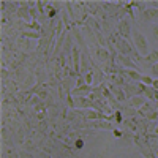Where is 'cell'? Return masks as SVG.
Listing matches in <instances>:
<instances>
[{"label": "cell", "mask_w": 158, "mask_h": 158, "mask_svg": "<svg viewBox=\"0 0 158 158\" xmlns=\"http://www.w3.org/2000/svg\"><path fill=\"white\" fill-rule=\"evenodd\" d=\"M109 41H112V43H114V46H115V48H117V51H118V54H122V56H130L131 52H133V48H131L130 41H127V40H125V38H122L118 33L112 35Z\"/></svg>", "instance_id": "cell-2"}, {"label": "cell", "mask_w": 158, "mask_h": 158, "mask_svg": "<svg viewBox=\"0 0 158 158\" xmlns=\"http://www.w3.org/2000/svg\"><path fill=\"white\" fill-rule=\"evenodd\" d=\"M81 52H79V48L73 46V63H74V71L79 73L81 71V65H79V62H81Z\"/></svg>", "instance_id": "cell-8"}, {"label": "cell", "mask_w": 158, "mask_h": 158, "mask_svg": "<svg viewBox=\"0 0 158 158\" xmlns=\"http://www.w3.org/2000/svg\"><path fill=\"white\" fill-rule=\"evenodd\" d=\"M152 73L158 76V63H156V65H152Z\"/></svg>", "instance_id": "cell-15"}, {"label": "cell", "mask_w": 158, "mask_h": 158, "mask_svg": "<svg viewBox=\"0 0 158 158\" xmlns=\"http://www.w3.org/2000/svg\"><path fill=\"white\" fill-rule=\"evenodd\" d=\"M117 30H118V35L128 41L130 35H131V25H130V22H128L127 19H122L120 22L117 24Z\"/></svg>", "instance_id": "cell-4"}, {"label": "cell", "mask_w": 158, "mask_h": 158, "mask_svg": "<svg viewBox=\"0 0 158 158\" xmlns=\"http://www.w3.org/2000/svg\"><path fill=\"white\" fill-rule=\"evenodd\" d=\"M109 89H111V94H114V98H117L118 101H123L125 100L127 95H125V92H123V87H120V85L115 87V84H111Z\"/></svg>", "instance_id": "cell-7"}, {"label": "cell", "mask_w": 158, "mask_h": 158, "mask_svg": "<svg viewBox=\"0 0 158 158\" xmlns=\"http://www.w3.org/2000/svg\"><path fill=\"white\" fill-rule=\"evenodd\" d=\"M24 35H25V36H30V38H38V36H40L36 32H25Z\"/></svg>", "instance_id": "cell-14"}, {"label": "cell", "mask_w": 158, "mask_h": 158, "mask_svg": "<svg viewBox=\"0 0 158 158\" xmlns=\"http://www.w3.org/2000/svg\"><path fill=\"white\" fill-rule=\"evenodd\" d=\"M133 40H135V46H136V51H138V54L141 57L146 59L150 52H149V41H147V38L144 36L138 29L133 30Z\"/></svg>", "instance_id": "cell-1"}, {"label": "cell", "mask_w": 158, "mask_h": 158, "mask_svg": "<svg viewBox=\"0 0 158 158\" xmlns=\"http://www.w3.org/2000/svg\"><path fill=\"white\" fill-rule=\"evenodd\" d=\"M144 60H146L147 63H150V65H156L158 63V51H152Z\"/></svg>", "instance_id": "cell-12"}, {"label": "cell", "mask_w": 158, "mask_h": 158, "mask_svg": "<svg viewBox=\"0 0 158 158\" xmlns=\"http://www.w3.org/2000/svg\"><path fill=\"white\" fill-rule=\"evenodd\" d=\"M97 56H98V60L100 62H108L111 59V54L106 48H98L97 49Z\"/></svg>", "instance_id": "cell-9"}, {"label": "cell", "mask_w": 158, "mask_h": 158, "mask_svg": "<svg viewBox=\"0 0 158 158\" xmlns=\"http://www.w3.org/2000/svg\"><path fill=\"white\" fill-rule=\"evenodd\" d=\"M117 63L120 65V68H123V70H136V71H139V67L128 56L117 54Z\"/></svg>", "instance_id": "cell-3"}, {"label": "cell", "mask_w": 158, "mask_h": 158, "mask_svg": "<svg viewBox=\"0 0 158 158\" xmlns=\"http://www.w3.org/2000/svg\"><path fill=\"white\" fill-rule=\"evenodd\" d=\"M155 135H156V136H158V123H156V125H155Z\"/></svg>", "instance_id": "cell-18"}, {"label": "cell", "mask_w": 158, "mask_h": 158, "mask_svg": "<svg viewBox=\"0 0 158 158\" xmlns=\"http://www.w3.org/2000/svg\"><path fill=\"white\" fill-rule=\"evenodd\" d=\"M85 117L87 118H103V115L98 114V112H95V111H87L85 112Z\"/></svg>", "instance_id": "cell-13"}, {"label": "cell", "mask_w": 158, "mask_h": 158, "mask_svg": "<svg viewBox=\"0 0 158 158\" xmlns=\"http://www.w3.org/2000/svg\"><path fill=\"white\" fill-rule=\"evenodd\" d=\"M90 92H92V87L84 84V85H79L76 90H73V94L74 95H79V94H84V95H90Z\"/></svg>", "instance_id": "cell-11"}, {"label": "cell", "mask_w": 158, "mask_h": 158, "mask_svg": "<svg viewBox=\"0 0 158 158\" xmlns=\"http://www.w3.org/2000/svg\"><path fill=\"white\" fill-rule=\"evenodd\" d=\"M90 127H95V128H104V130H112V125L106 120H97V122H90Z\"/></svg>", "instance_id": "cell-10"}, {"label": "cell", "mask_w": 158, "mask_h": 158, "mask_svg": "<svg viewBox=\"0 0 158 158\" xmlns=\"http://www.w3.org/2000/svg\"><path fill=\"white\" fill-rule=\"evenodd\" d=\"M152 89L158 90V79H153V84H152Z\"/></svg>", "instance_id": "cell-17"}, {"label": "cell", "mask_w": 158, "mask_h": 158, "mask_svg": "<svg viewBox=\"0 0 158 158\" xmlns=\"http://www.w3.org/2000/svg\"><path fill=\"white\" fill-rule=\"evenodd\" d=\"M130 104L133 108H136V109H141L142 106H146V104H147V98L144 95H136L133 98H130Z\"/></svg>", "instance_id": "cell-6"}, {"label": "cell", "mask_w": 158, "mask_h": 158, "mask_svg": "<svg viewBox=\"0 0 158 158\" xmlns=\"http://www.w3.org/2000/svg\"><path fill=\"white\" fill-rule=\"evenodd\" d=\"M139 112L146 118H149V120H156V118H158V109H153L149 103L146 104V106H142L139 109Z\"/></svg>", "instance_id": "cell-5"}, {"label": "cell", "mask_w": 158, "mask_h": 158, "mask_svg": "<svg viewBox=\"0 0 158 158\" xmlns=\"http://www.w3.org/2000/svg\"><path fill=\"white\" fill-rule=\"evenodd\" d=\"M153 35H155V38L158 40V25H153Z\"/></svg>", "instance_id": "cell-16"}]
</instances>
